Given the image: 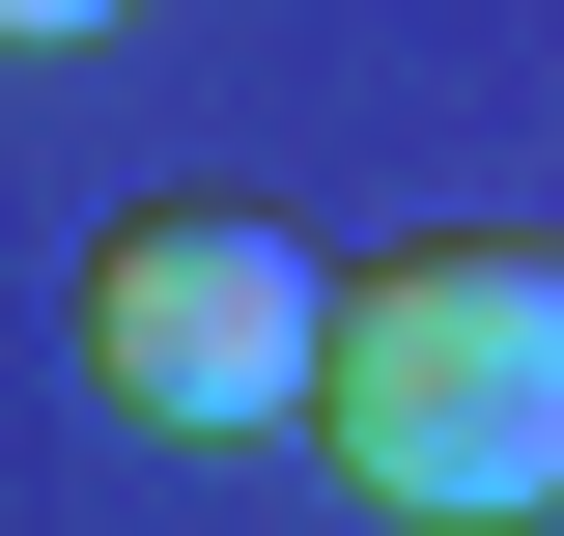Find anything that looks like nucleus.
I'll return each mask as SVG.
<instances>
[{"instance_id":"f257e3e1","label":"nucleus","mask_w":564,"mask_h":536,"mask_svg":"<svg viewBox=\"0 0 564 536\" xmlns=\"http://www.w3.org/2000/svg\"><path fill=\"white\" fill-rule=\"evenodd\" d=\"M311 452L395 536H536L564 508V255H508V226L367 255L339 339H311Z\"/></svg>"},{"instance_id":"f03ea898","label":"nucleus","mask_w":564,"mask_h":536,"mask_svg":"<svg viewBox=\"0 0 564 536\" xmlns=\"http://www.w3.org/2000/svg\"><path fill=\"white\" fill-rule=\"evenodd\" d=\"M311 339H339V255H282L254 199H141V226H85V396L170 424V452L311 424Z\"/></svg>"},{"instance_id":"7ed1b4c3","label":"nucleus","mask_w":564,"mask_h":536,"mask_svg":"<svg viewBox=\"0 0 564 536\" xmlns=\"http://www.w3.org/2000/svg\"><path fill=\"white\" fill-rule=\"evenodd\" d=\"M85 29H141V0H0V57H85Z\"/></svg>"}]
</instances>
